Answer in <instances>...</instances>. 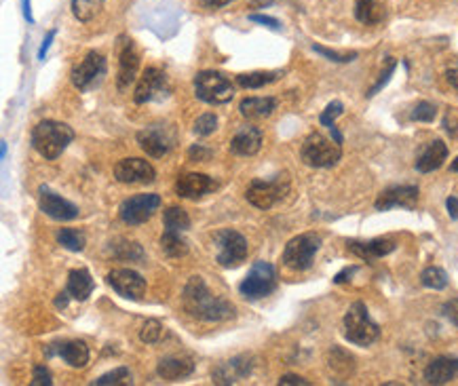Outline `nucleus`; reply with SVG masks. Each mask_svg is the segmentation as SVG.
<instances>
[{"label": "nucleus", "mask_w": 458, "mask_h": 386, "mask_svg": "<svg viewBox=\"0 0 458 386\" xmlns=\"http://www.w3.org/2000/svg\"><path fill=\"white\" fill-rule=\"evenodd\" d=\"M182 306L190 317L205 321V323L228 321V319H235V315H237L235 304L222 296L211 294L201 277L188 279L184 294H182Z\"/></svg>", "instance_id": "obj_1"}, {"label": "nucleus", "mask_w": 458, "mask_h": 386, "mask_svg": "<svg viewBox=\"0 0 458 386\" xmlns=\"http://www.w3.org/2000/svg\"><path fill=\"white\" fill-rule=\"evenodd\" d=\"M72 139H74L72 127H68L66 123H57V120H42L32 131V146L47 161L57 158Z\"/></svg>", "instance_id": "obj_2"}, {"label": "nucleus", "mask_w": 458, "mask_h": 386, "mask_svg": "<svg viewBox=\"0 0 458 386\" xmlns=\"http://www.w3.org/2000/svg\"><path fill=\"white\" fill-rule=\"evenodd\" d=\"M345 336L357 347H370L378 340L380 328L372 321L364 302H353L345 315Z\"/></svg>", "instance_id": "obj_3"}, {"label": "nucleus", "mask_w": 458, "mask_h": 386, "mask_svg": "<svg viewBox=\"0 0 458 386\" xmlns=\"http://www.w3.org/2000/svg\"><path fill=\"white\" fill-rule=\"evenodd\" d=\"M300 156L304 161V165L309 167H315V169H328V167H334L340 156H342V148L338 142L334 139H328L326 135H321L319 131H313L304 144H302V150H300Z\"/></svg>", "instance_id": "obj_4"}, {"label": "nucleus", "mask_w": 458, "mask_h": 386, "mask_svg": "<svg viewBox=\"0 0 458 386\" xmlns=\"http://www.w3.org/2000/svg\"><path fill=\"white\" fill-rule=\"evenodd\" d=\"M213 249H216V262L222 268H237L247 258V239L230 228L218 230L213 235Z\"/></svg>", "instance_id": "obj_5"}, {"label": "nucleus", "mask_w": 458, "mask_h": 386, "mask_svg": "<svg viewBox=\"0 0 458 386\" xmlns=\"http://www.w3.org/2000/svg\"><path fill=\"white\" fill-rule=\"evenodd\" d=\"M194 93L205 104H226L235 97L233 82L222 74L213 70H203L194 76Z\"/></svg>", "instance_id": "obj_6"}, {"label": "nucleus", "mask_w": 458, "mask_h": 386, "mask_svg": "<svg viewBox=\"0 0 458 386\" xmlns=\"http://www.w3.org/2000/svg\"><path fill=\"white\" fill-rule=\"evenodd\" d=\"M321 247V237L315 232H304L294 237L283 249V264L292 270H309L315 262V254Z\"/></svg>", "instance_id": "obj_7"}, {"label": "nucleus", "mask_w": 458, "mask_h": 386, "mask_svg": "<svg viewBox=\"0 0 458 386\" xmlns=\"http://www.w3.org/2000/svg\"><path fill=\"white\" fill-rule=\"evenodd\" d=\"M287 192H290V180L285 175H277L273 180H254L245 190V199L258 209H271Z\"/></svg>", "instance_id": "obj_8"}, {"label": "nucleus", "mask_w": 458, "mask_h": 386, "mask_svg": "<svg viewBox=\"0 0 458 386\" xmlns=\"http://www.w3.org/2000/svg\"><path fill=\"white\" fill-rule=\"evenodd\" d=\"M275 287H277V273L268 262H256L239 285L243 298L247 300H262L268 294H273Z\"/></svg>", "instance_id": "obj_9"}, {"label": "nucleus", "mask_w": 458, "mask_h": 386, "mask_svg": "<svg viewBox=\"0 0 458 386\" xmlns=\"http://www.w3.org/2000/svg\"><path fill=\"white\" fill-rule=\"evenodd\" d=\"M178 142L175 129L171 125H150L144 127L142 131H137V144L140 148L154 158H163L165 154H169L173 150Z\"/></svg>", "instance_id": "obj_10"}, {"label": "nucleus", "mask_w": 458, "mask_h": 386, "mask_svg": "<svg viewBox=\"0 0 458 386\" xmlns=\"http://www.w3.org/2000/svg\"><path fill=\"white\" fill-rule=\"evenodd\" d=\"M159 207H161L159 194H135L120 203L118 216L125 224L140 226V224H146L159 211Z\"/></svg>", "instance_id": "obj_11"}, {"label": "nucleus", "mask_w": 458, "mask_h": 386, "mask_svg": "<svg viewBox=\"0 0 458 386\" xmlns=\"http://www.w3.org/2000/svg\"><path fill=\"white\" fill-rule=\"evenodd\" d=\"M106 74V57L101 53L89 51L74 68H72V85L78 91H89L95 85H99V80Z\"/></svg>", "instance_id": "obj_12"}, {"label": "nucleus", "mask_w": 458, "mask_h": 386, "mask_svg": "<svg viewBox=\"0 0 458 386\" xmlns=\"http://www.w3.org/2000/svg\"><path fill=\"white\" fill-rule=\"evenodd\" d=\"M169 95V82L163 70L159 68H146L137 80L133 99L135 104H146V101H156Z\"/></svg>", "instance_id": "obj_13"}, {"label": "nucleus", "mask_w": 458, "mask_h": 386, "mask_svg": "<svg viewBox=\"0 0 458 386\" xmlns=\"http://www.w3.org/2000/svg\"><path fill=\"white\" fill-rule=\"evenodd\" d=\"M108 283L112 290L127 300H142L146 294V279L131 268H116L108 273Z\"/></svg>", "instance_id": "obj_14"}, {"label": "nucleus", "mask_w": 458, "mask_h": 386, "mask_svg": "<svg viewBox=\"0 0 458 386\" xmlns=\"http://www.w3.org/2000/svg\"><path fill=\"white\" fill-rule=\"evenodd\" d=\"M114 178L120 184H150L154 182L156 171L144 158H123L114 165Z\"/></svg>", "instance_id": "obj_15"}, {"label": "nucleus", "mask_w": 458, "mask_h": 386, "mask_svg": "<svg viewBox=\"0 0 458 386\" xmlns=\"http://www.w3.org/2000/svg\"><path fill=\"white\" fill-rule=\"evenodd\" d=\"M137 70H140V53H137L135 44L131 40H120V44H118V76H116L118 91H127L135 82Z\"/></svg>", "instance_id": "obj_16"}, {"label": "nucleus", "mask_w": 458, "mask_h": 386, "mask_svg": "<svg viewBox=\"0 0 458 386\" xmlns=\"http://www.w3.org/2000/svg\"><path fill=\"white\" fill-rule=\"evenodd\" d=\"M419 205V188L416 186H393L387 188L378 194L374 207L378 211H389L393 207H404V209H416Z\"/></svg>", "instance_id": "obj_17"}, {"label": "nucleus", "mask_w": 458, "mask_h": 386, "mask_svg": "<svg viewBox=\"0 0 458 386\" xmlns=\"http://www.w3.org/2000/svg\"><path fill=\"white\" fill-rule=\"evenodd\" d=\"M40 211L47 213L49 218L53 220H59V222H70L74 218H78V207L66 199H61L59 194L51 192L47 186H40Z\"/></svg>", "instance_id": "obj_18"}, {"label": "nucleus", "mask_w": 458, "mask_h": 386, "mask_svg": "<svg viewBox=\"0 0 458 386\" xmlns=\"http://www.w3.org/2000/svg\"><path fill=\"white\" fill-rule=\"evenodd\" d=\"M216 188H218V184L213 182V178H209L205 173H184L175 182V192L182 199H201V197L213 192Z\"/></svg>", "instance_id": "obj_19"}, {"label": "nucleus", "mask_w": 458, "mask_h": 386, "mask_svg": "<svg viewBox=\"0 0 458 386\" xmlns=\"http://www.w3.org/2000/svg\"><path fill=\"white\" fill-rule=\"evenodd\" d=\"M53 355H59L70 368H76V370H80L89 363V349L80 340H72V342H63V344H51L47 349V357H53Z\"/></svg>", "instance_id": "obj_20"}, {"label": "nucleus", "mask_w": 458, "mask_h": 386, "mask_svg": "<svg viewBox=\"0 0 458 386\" xmlns=\"http://www.w3.org/2000/svg\"><path fill=\"white\" fill-rule=\"evenodd\" d=\"M252 372V361L247 357H235L230 361L220 363L213 370V382L216 385H235L239 380H243L245 376H249Z\"/></svg>", "instance_id": "obj_21"}, {"label": "nucleus", "mask_w": 458, "mask_h": 386, "mask_svg": "<svg viewBox=\"0 0 458 386\" xmlns=\"http://www.w3.org/2000/svg\"><path fill=\"white\" fill-rule=\"evenodd\" d=\"M446 158H448V146L442 139H433L416 156V171H421V173L438 171Z\"/></svg>", "instance_id": "obj_22"}, {"label": "nucleus", "mask_w": 458, "mask_h": 386, "mask_svg": "<svg viewBox=\"0 0 458 386\" xmlns=\"http://www.w3.org/2000/svg\"><path fill=\"white\" fill-rule=\"evenodd\" d=\"M349 251L355 254L357 258L372 262L378 258H385L387 254H391L395 249V243L389 239H372V241H349Z\"/></svg>", "instance_id": "obj_23"}, {"label": "nucleus", "mask_w": 458, "mask_h": 386, "mask_svg": "<svg viewBox=\"0 0 458 386\" xmlns=\"http://www.w3.org/2000/svg\"><path fill=\"white\" fill-rule=\"evenodd\" d=\"M262 148V131L258 127H243L230 139V152L239 156H254Z\"/></svg>", "instance_id": "obj_24"}, {"label": "nucleus", "mask_w": 458, "mask_h": 386, "mask_svg": "<svg viewBox=\"0 0 458 386\" xmlns=\"http://www.w3.org/2000/svg\"><path fill=\"white\" fill-rule=\"evenodd\" d=\"M458 378V359L454 357H438L425 370V380L429 385H448Z\"/></svg>", "instance_id": "obj_25"}, {"label": "nucleus", "mask_w": 458, "mask_h": 386, "mask_svg": "<svg viewBox=\"0 0 458 386\" xmlns=\"http://www.w3.org/2000/svg\"><path fill=\"white\" fill-rule=\"evenodd\" d=\"M192 372H194V363L188 357H167V359H161L156 366V374L169 382L188 378Z\"/></svg>", "instance_id": "obj_26"}, {"label": "nucleus", "mask_w": 458, "mask_h": 386, "mask_svg": "<svg viewBox=\"0 0 458 386\" xmlns=\"http://www.w3.org/2000/svg\"><path fill=\"white\" fill-rule=\"evenodd\" d=\"M277 99L275 97H245L239 106L241 116L247 120H260L275 112Z\"/></svg>", "instance_id": "obj_27"}, {"label": "nucleus", "mask_w": 458, "mask_h": 386, "mask_svg": "<svg viewBox=\"0 0 458 386\" xmlns=\"http://www.w3.org/2000/svg\"><path fill=\"white\" fill-rule=\"evenodd\" d=\"M66 292L70 294V298L82 302L91 296L93 292V279L89 275V270L85 268H78V270H72L68 275V285H66Z\"/></svg>", "instance_id": "obj_28"}, {"label": "nucleus", "mask_w": 458, "mask_h": 386, "mask_svg": "<svg viewBox=\"0 0 458 386\" xmlns=\"http://www.w3.org/2000/svg\"><path fill=\"white\" fill-rule=\"evenodd\" d=\"M328 366H330V372H332L336 378H342V380H345V378H349V376L353 374V370H355V359H353L347 351L334 347V349L330 351Z\"/></svg>", "instance_id": "obj_29"}, {"label": "nucleus", "mask_w": 458, "mask_h": 386, "mask_svg": "<svg viewBox=\"0 0 458 386\" xmlns=\"http://www.w3.org/2000/svg\"><path fill=\"white\" fill-rule=\"evenodd\" d=\"M355 17L366 25H376L385 19V11L376 0H357L355 2Z\"/></svg>", "instance_id": "obj_30"}, {"label": "nucleus", "mask_w": 458, "mask_h": 386, "mask_svg": "<svg viewBox=\"0 0 458 386\" xmlns=\"http://www.w3.org/2000/svg\"><path fill=\"white\" fill-rule=\"evenodd\" d=\"M161 249L167 258H184L188 254V243L180 237V232L165 230L161 237Z\"/></svg>", "instance_id": "obj_31"}, {"label": "nucleus", "mask_w": 458, "mask_h": 386, "mask_svg": "<svg viewBox=\"0 0 458 386\" xmlns=\"http://www.w3.org/2000/svg\"><path fill=\"white\" fill-rule=\"evenodd\" d=\"M279 78H281V72H249V74H239L237 85L243 89H260Z\"/></svg>", "instance_id": "obj_32"}, {"label": "nucleus", "mask_w": 458, "mask_h": 386, "mask_svg": "<svg viewBox=\"0 0 458 386\" xmlns=\"http://www.w3.org/2000/svg\"><path fill=\"white\" fill-rule=\"evenodd\" d=\"M342 110H345L342 101H332V104H328V108H326V110L321 112V116H319V123L330 129L332 139L338 142V144H342V133H340L338 127H336V118L342 114Z\"/></svg>", "instance_id": "obj_33"}, {"label": "nucleus", "mask_w": 458, "mask_h": 386, "mask_svg": "<svg viewBox=\"0 0 458 386\" xmlns=\"http://www.w3.org/2000/svg\"><path fill=\"white\" fill-rule=\"evenodd\" d=\"M163 224H165V230L184 232V230L190 228V218H188L186 209H182V207H169L163 213Z\"/></svg>", "instance_id": "obj_34"}, {"label": "nucleus", "mask_w": 458, "mask_h": 386, "mask_svg": "<svg viewBox=\"0 0 458 386\" xmlns=\"http://www.w3.org/2000/svg\"><path fill=\"white\" fill-rule=\"evenodd\" d=\"M112 254L123 262H142L144 260V249L137 241L120 239L116 245H112Z\"/></svg>", "instance_id": "obj_35"}, {"label": "nucleus", "mask_w": 458, "mask_h": 386, "mask_svg": "<svg viewBox=\"0 0 458 386\" xmlns=\"http://www.w3.org/2000/svg\"><path fill=\"white\" fill-rule=\"evenodd\" d=\"M57 241L68 251H82L85 245H87V237L80 230H76V228H61L57 232Z\"/></svg>", "instance_id": "obj_36"}, {"label": "nucleus", "mask_w": 458, "mask_h": 386, "mask_svg": "<svg viewBox=\"0 0 458 386\" xmlns=\"http://www.w3.org/2000/svg\"><path fill=\"white\" fill-rule=\"evenodd\" d=\"M104 0H72V13L78 21H91L99 8H101Z\"/></svg>", "instance_id": "obj_37"}, {"label": "nucleus", "mask_w": 458, "mask_h": 386, "mask_svg": "<svg viewBox=\"0 0 458 386\" xmlns=\"http://www.w3.org/2000/svg\"><path fill=\"white\" fill-rule=\"evenodd\" d=\"M421 283L425 285V287H429V290H446V285H448V275L442 270V268H438V266H429V268H425L423 270V275H421Z\"/></svg>", "instance_id": "obj_38"}, {"label": "nucleus", "mask_w": 458, "mask_h": 386, "mask_svg": "<svg viewBox=\"0 0 458 386\" xmlns=\"http://www.w3.org/2000/svg\"><path fill=\"white\" fill-rule=\"evenodd\" d=\"M133 382L131 380V372L127 368H116L104 376H99L97 380H93L95 386H129Z\"/></svg>", "instance_id": "obj_39"}, {"label": "nucleus", "mask_w": 458, "mask_h": 386, "mask_svg": "<svg viewBox=\"0 0 458 386\" xmlns=\"http://www.w3.org/2000/svg\"><path fill=\"white\" fill-rule=\"evenodd\" d=\"M438 116V108L431 104V101H421L416 104V108L412 110L410 118L416 120V123H433Z\"/></svg>", "instance_id": "obj_40"}, {"label": "nucleus", "mask_w": 458, "mask_h": 386, "mask_svg": "<svg viewBox=\"0 0 458 386\" xmlns=\"http://www.w3.org/2000/svg\"><path fill=\"white\" fill-rule=\"evenodd\" d=\"M161 334H163V325L156 321V319H150L142 325L140 330V340L146 342V344H154L161 340Z\"/></svg>", "instance_id": "obj_41"}, {"label": "nucleus", "mask_w": 458, "mask_h": 386, "mask_svg": "<svg viewBox=\"0 0 458 386\" xmlns=\"http://www.w3.org/2000/svg\"><path fill=\"white\" fill-rule=\"evenodd\" d=\"M218 129V116L207 112V114H201L197 120H194V133L205 137V135H211L213 131Z\"/></svg>", "instance_id": "obj_42"}, {"label": "nucleus", "mask_w": 458, "mask_h": 386, "mask_svg": "<svg viewBox=\"0 0 458 386\" xmlns=\"http://www.w3.org/2000/svg\"><path fill=\"white\" fill-rule=\"evenodd\" d=\"M395 68H397V61L393 59V57H387V66H385V70H383V74H380V78L376 80V85L368 91V97H374L389 80H391V76H393V72H395Z\"/></svg>", "instance_id": "obj_43"}, {"label": "nucleus", "mask_w": 458, "mask_h": 386, "mask_svg": "<svg viewBox=\"0 0 458 386\" xmlns=\"http://www.w3.org/2000/svg\"><path fill=\"white\" fill-rule=\"evenodd\" d=\"M313 51L323 55L326 59L330 61H338V63H347V61H353L357 57V53H336L332 49H326V46H319V44H313Z\"/></svg>", "instance_id": "obj_44"}, {"label": "nucleus", "mask_w": 458, "mask_h": 386, "mask_svg": "<svg viewBox=\"0 0 458 386\" xmlns=\"http://www.w3.org/2000/svg\"><path fill=\"white\" fill-rule=\"evenodd\" d=\"M32 386H51L53 385V376L44 366H36L32 372Z\"/></svg>", "instance_id": "obj_45"}, {"label": "nucleus", "mask_w": 458, "mask_h": 386, "mask_svg": "<svg viewBox=\"0 0 458 386\" xmlns=\"http://www.w3.org/2000/svg\"><path fill=\"white\" fill-rule=\"evenodd\" d=\"M211 158V150L201 146V144H194L190 150H188V161H197V163H203V161H209Z\"/></svg>", "instance_id": "obj_46"}, {"label": "nucleus", "mask_w": 458, "mask_h": 386, "mask_svg": "<svg viewBox=\"0 0 458 386\" xmlns=\"http://www.w3.org/2000/svg\"><path fill=\"white\" fill-rule=\"evenodd\" d=\"M249 21H254V23H262V25H266V27H271V30H279V27H281L279 19H275V17H268V15H258V13H252V15H249Z\"/></svg>", "instance_id": "obj_47"}, {"label": "nucleus", "mask_w": 458, "mask_h": 386, "mask_svg": "<svg viewBox=\"0 0 458 386\" xmlns=\"http://www.w3.org/2000/svg\"><path fill=\"white\" fill-rule=\"evenodd\" d=\"M444 315H446V319H448L450 323H454L458 328V298L444 304Z\"/></svg>", "instance_id": "obj_48"}, {"label": "nucleus", "mask_w": 458, "mask_h": 386, "mask_svg": "<svg viewBox=\"0 0 458 386\" xmlns=\"http://www.w3.org/2000/svg\"><path fill=\"white\" fill-rule=\"evenodd\" d=\"M279 385L281 386H309L311 382L309 380H304V378H300V376H294V374H287V376H283L281 380H279Z\"/></svg>", "instance_id": "obj_49"}, {"label": "nucleus", "mask_w": 458, "mask_h": 386, "mask_svg": "<svg viewBox=\"0 0 458 386\" xmlns=\"http://www.w3.org/2000/svg\"><path fill=\"white\" fill-rule=\"evenodd\" d=\"M55 30H51L49 34H47V38L42 40V44H40V49H38V59H42L44 61V57H47V51H49V46H51V42H53V38H55Z\"/></svg>", "instance_id": "obj_50"}, {"label": "nucleus", "mask_w": 458, "mask_h": 386, "mask_svg": "<svg viewBox=\"0 0 458 386\" xmlns=\"http://www.w3.org/2000/svg\"><path fill=\"white\" fill-rule=\"evenodd\" d=\"M230 2H235V0H201V4L205 6V8H222V6H226V4H230Z\"/></svg>", "instance_id": "obj_51"}, {"label": "nucleus", "mask_w": 458, "mask_h": 386, "mask_svg": "<svg viewBox=\"0 0 458 386\" xmlns=\"http://www.w3.org/2000/svg\"><path fill=\"white\" fill-rule=\"evenodd\" d=\"M446 207H448V213H450V218H452V220H458V199L457 197H450V199L446 201Z\"/></svg>", "instance_id": "obj_52"}, {"label": "nucleus", "mask_w": 458, "mask_h": 386, "mask_svg": "<svg viewBox=\"0 0 458 386\" xmlns=\"http://www.w3.org/2000/svg\"><path fill=\"white\" fill-rule=\"evenodd\" d=\"M446 76H448V82H450L454 89H458V61L454 63V66H450V68H448Z\"/></svg>", "instance_id": "obj_53"}, {"label": "nucleus", "mask_w": 458, "mask_h": 386, "mask_svg": "<svg viewBox=\"0 0 458 386\" xmlns=\"http://www.w3.org/2000/svg\"><path fill=\"white\" fill-rule=\"evenodd\" d=\"M68 298H70V294H68V292H61V294L55 298V306H57V309H66V306H68Z\"/></svg>", "instance_id": "obj_54"}, {"label": "nucleus", "mask_w": 458, "mask_h": 386, "mask_svg": "<svg viewBox=\"0 0 458 386\" xmlns=\"http://www.w3.org/2000/svg\"><path fill=\"white\" fill-rule=\"evenodd\" d=\"M21 8H23V17L34 23V17H32V11H30V0H21Z\"/></svg>", "instance_id": "obj_55"}, {"label": "nucleus", "mask_w": 458, "mask_h": 386, "mask_svg": "<svg viewBox=\"0 0 458 386\" xmlns=\"http://www.w3.org/2000/svg\"><path fill=\"white\" fill-rule=\"evenodd\" d=\"M4 156H6V142L2 139L0 142V158H4Z\"/></svg>", "instance_id": "obj_56"}, {"label": "nucleus", "mask_w": 458, "mask_h": 386, "mask_svg": "<svg viewBox=\"0 0 458 386\" xmlns=\"http://www.w3.org/2000/svg\"><path fill=\"white\" fill-rule=\"evenodd\" d=\"M450 171H454V173H458V156L454 158V163L450 165Z\"/></svg>", "instance_id": "obj_57"}]
</instances>
